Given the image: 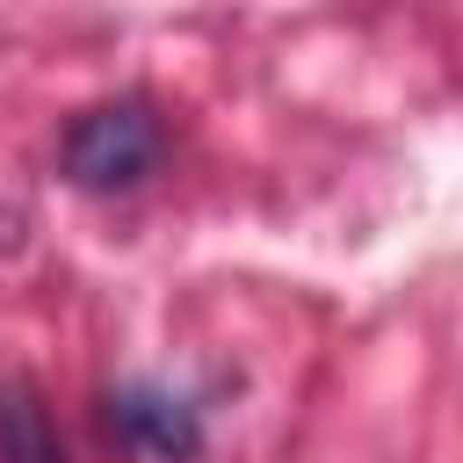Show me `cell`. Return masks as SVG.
<instances>
[{
	"label": "cell",
	"mask_w": 463,
	"mask_h": 463,
	"mask_svg": "<svg viewBox=\"0 0 463 463\" xmlns=\"http://www.w3.org/2000/svg\"><path fill=\"white\" fill-rule=\"evenodd\" d=\"M159 159V130L137 101H109V109H87L72 130H65V166L80 188H123L137 181L145 166Z\"/></svg>",
	"instance_id": "cell-1"
},
{
	"label": "cell",
	"mask_w": 463,
	"mask_h": 463,
	"mask_svg": "<svg viewBox=\"0 0 463 463\" xmlns=\"http://www.w3.org/2000/svg\"><path fill=\"white\" fill-rule=\"evenodd\" d=\"M123 427H130L152 456H188V449H195V420H188L181 398H152V391H137V398H123Z\"/></svg>",
	"instance_id": "cell-2"
}]
</instances>
